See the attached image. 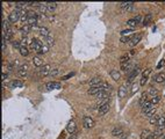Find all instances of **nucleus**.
I'll use <instances>...</instances> for the list:
<instances>
[{"label":"nucleus","mask_w":165,"mask_h":139,"mask_svg":"<svg viewBox=\"0 0 165 139\" xmlns=\"http://www.w3.org/2000/svg\"><path fill=\"white\" fill-rule=\"evenodd\" d=\"M141 73V68L138 67V66H136L131 72H130V74H128V79H127V84L129 85V86H131L133 84H135V79L137 78V75Z\"/></svg>","instance_id":"obj_1"},{"label":"nucleus","mask_w":165,"mask_h":139,"mask_svg":"<svg viewBox=\"0 0 165 139\" xmlns=\"http://www.w3.org/2000/svg\"><path fill=\"white\" fill-rule=\"evenodd\" d=\"M21 13H22V10H20V9H17V8H15L9 15H8V21L10 22V23H15L19 19H20V16H21Z\"/></svg>","instance_id":"obj_2"},{"label":"nucleus","mask_w":165,"mask_h":139,"mask_svg":"<svg viewBox=\"0 0 165 139\" xmlns=\"http://www.w3.org/2000/svg\"><path fill=\"white\" fill-rule=\"evenodd\" d=\"M29 46H30V49H31L33 51H35V52H37V53L40 55V52H41V50H42L43 44H42L40 41H37V39H33Z\"/></svg>","instance_id":"obj_3"},{"label":"nucleus","mask_w":165,"mask_h":139,"mask_svg":"<svg viewBox=\"0 0 165 139\" xmlns=\"http://www.w3.org/2000/svg\"><path fill=\"white\" fill-rule=\"evenodd\" d=\"M94 121H93V118L92 117H84V120H82V125H84V128L85 129H87V130H89V129H92L93 127H94Z\"/></svg>","instance_id":"obj_4"},{"label":"nucleus","mask_w":165,"mask_h":139,"mask_svg":"<svg viewBox=\"0 0 165 139\" xmlns=\"http://www.w3.org/2000/svg\"><path fill=\"white\" fill-rule=\"evenodd\" d=\"M65 130H66V132H69L70 135H75V132H76V130H77V124H76V122H75L73 120H71V121L68 123Z\"/></svg>","instance_id":"obj_5"},{"label":"nucleus","mask_w":165,"mask_h":139,"mask_svg":"<svg viewBox=\"0 0 165 139\" xmlns=\"http://www.w3.org/2000/svg\"><path fill=\"white\" fill-rule=\"evenodd\" d=\"M51 66L50 65H43L40 70V75L41 77H47V75H50V72H51Z\"/></svg>","instance_id":"obj_6"},{"label":"nucleus","mask_w":165,"mask_h":139,"mask_svg":"<svg viewBox=\"0 0 165 139\" xmlns=\"http://www.w3.org/2000/svg\"><path fill=\"white\" fill-rule=\"evenodd\" d=\"M45 87H47V89H48V91H54V89H59L62 86H61V84H59V82L51 81V82H48V84L45 85Z\"/></svg>","instance_id":"obj_7"},{"label":"nucleus","mask_w":165,"mask_h":139,"mask_svg":"<svg viewBox=\"0 0 165 139\" xmlns=\"http://www.w3.org/2000/svg\"><path fill=\"white\" fill-rule=\"evenodd\" d=\"M128 86H129L128 84L120 86V88H119V98H120V99H123V98L126 96V94H127V92H128Z\"/></svg>","instance_id":"obj_8"},{"label":"nucleus","mask_w":165,"mask_h":139,"mask_svg":"<svg viewBox=\"0 0 165 139\" xmlns=\"http://www.w3.org/2000/svg\"><path fill=\"white\" fill-rule=\"evenodd\" d=\"M120 7H121L123 10L131 12V10L134 9V3H133V2H122V3H120Z\"/></svg>","instance_id":"obj_9"},{"label":"nucleus","mask_w":165,"mask_h":139,"mask_svg":"<svg viewBox=\"0 0 165 139\" xmlns=\"http://www.w3.org/2000/svg\"><path fill=\"white\" fill-rule=\"evenodd\" d=\"M141 39H142V34L135 35V36L133 37V39L129 42V46H130V48H134L135 45H137V43H138Z\"/></svg>","instance_id":"obj_10"},{"label":"nucleus","mask_w":165,"mask_h":139,"mask_svg":"<svg viewBox=\"0 0 165 139\" xmlns=\"http://www.w3.org/2000/svg\"><path fill=\"white\" fill-rule=\"evenodd\" d=\"M101 82H102V81H101V78H100V77H95V78H93V79L89 80L88 85H89L91 87H98V86H100Z\"/></svg>","instance_id":"obj_11"},{"label":"nucleus","mask_w":165,"mask_h":139,"mask_svg":"<svg viewBox=\"0 0 165 139\" xmlns=\"http://www.w3.org/2000/svg\"><path fill=\"white\" fill-rule=\"evenodd\" d=\"M100 92H102V89H101L100 86H98V87H91L87 93H88L89 95H98Z\"/></svg>","instance_id":"obj_12"},{"label":"nucleus","mask_w":165,"mask_h":139,"mask_svg":"<svg viewBox=\"0 0 165 139\" xmlns=\"http://www.w3.org/2000/svg\"><path fill=\"white\" fill-rule=\"evenodd\" d=\"M108 111H109V103H106V104H103V106H101V107L99 108L98 114H99V115H105V114H107Z\"/></svg>","instance_id":"obj_13"},{"label":"nucleus","mask_w":165,"mask_h":139,"mask_svg":"<svg viewBox=\"0 0 165 139\" xmlns=\"http://www.w3.org/2000/svg\"><path fill=\"white\" fill-rule=\"evenodd\" d=\"M142 113H143L145 116H154L155 113H156V108H155V107H150V108H147V109L142 110Z\"/></svg>","instance_id":"obj_14"},{"label":"nucleus","mask_w":165,"mask_h":139,"mask_svg":"<svg viewBox=\"0 0 165 139\" xmlns=\"http://www.w3.org/2000/svg\"><path fill=\"white\" fill-rule=\"evenodd\" d=\"M40 35H41L42 37L47 38V37L50 36V31H49V29H48L47 27H41V28H40Z\"/></svg>","instance_id":"obj_15"},{"label":"nucleus","mask_w":165,"mask_h":139,"mask_svg":"<svg viewBox=\"0 0 165 139\" xmlns=\"http://www.w3.org/2000/svg\"><path fill=\"white\" fill-rule=\"evenodd\" d=\"M109 75H110V78H112L114 81H117V80L121 78V74H120V72H119V71H116V70H113V71H110Z\"/></svg>","instance_id":"obj_16"},{"label":"nucleus","mask_w":165,"mask_h":139,"mask_svg":"<svg viewBox=\"0 0 165 139\" xmlns=\"http://www.w3.org/2000/svg\"><path fill=\"white\" fill-rule=\"evenodd\" d=\"M155 82H158V84H163L165 82V73H158L155 78H154Z\"/></svg>","instance_id":"obj_17"},{"label":"nucleus","mask_w":165,"mask_h":139,"mask_svg":"<svg viewBox=\"0 0 165 139\" xmlns=\"http://www.w3.org/2000/svg\"><path fill=\"white\" fill-rule=\"evenodd\" d=\"M96 96V99L98 100H107V99H109V93L108 92H100L98 95H95Z\"/></svg>","instance_id":"obj_18"},{"label":"nucleus","mask_w":165,"mask_h":139,"mask_svg":"<svg viewBox=\"0 0 165 139\" xmlns=\"http://www.w3.org/2000/svg\"><path fill=\"white\" fill-rule=\"evenodd\" d=\"M112 135H113L114 137H120V136H122V135H123L122 128H114V129L112 130Z\"/></svg>","instance_id":"obj_19"},{"label":"nucleus","mask_w":165,"mask_h":139,"mask_svg":"<svg viewBox=\"0 0 165 139\" xmlns=\"http://www.w3.org/2000/svg\"><path fill=\"white\" fill-rule=\"evenodd\" d=\"M131 67H133V63H131V62H128V63L121 64V70H122L123 72H128Z\"/></svg>","instance_id":"obj_20"},{"label":"nucleus","mask_w":165,"mask_h":139,"mask_svg":"<svg viewBox=\"0 0 165 139\" xmlns=\"http://www.w3.org/2000/svg\"><path fill=\"white\" fill-rule=\"evenodd\" d=\"M33 62H34V65L35 66H37V67H42L43 66V62H42V59L38 57V56H35L34 58H33Z\"/></svg>","instance_id":"obj_21"},{"label":"nucleus","mask_w":165,"mask_h":139,"mask_svg":"<svg viewBox=\"0 0 165 139\" xmlns=\"http://www.w3.org/2000/svg\"><path fill=\"white\" fill-rule=\"evenodd\" d=\"M151 136H152V133H151L150 130H143V131L141 132V139H148V138H150Z\"/></svg>","instance_id":"obj_22"},{"label":"nucleus","mask_w":165,"mask_h":139,"mask_svg":"<svg viewBox=\"0 0 165 139\" xmlns=\"http://www.w3.org/2000/svg\"><path fill=\"white\" fill-rule=\"evenodd\" d=\"M57 6H58L57 2H47V8L49 12H54L57 8Z\"/></svg>","instance_id":"obj_23"},{"label":"nucleus","mask_w":165,"mask_h":139,"mask_svg":"<svg viewBox=\"0 0 165 139\" xmlns=\"http://www.w3.org/2000/svg\"><path fill=\"white\" fill-rule=\"evenodd\" d=\"M147 94H148V95H151L152 98H155V96H157V94H158V91H157V88H155V87H152V86H151V87L148 89Z\"/></svg>","instance_id":"obj_24"},{"label":"nucleus","mask_w":165,"mask_h":139,"mask_svg":"<svg viewBox=\"0 0 165 139\" xmlns=\"http://www.w3.org/2000/svg\"><path fill=\"white\" fill-rule=\"evenodd\" d=\"M151 20H152V15H151V14H148L147 16H144V17H143V21H142L143 26H148V24L151 22Z\"/></svg>","instance_id":"obj_25"},{"label":"nucleus","mask_w":165,"mask_h":139,"mask_svg":"<svg viewBox=\"0 0 165 139\" xmlns=\"http://www.w3.org/2000/svg\"><path fill=\"white\" fill-rule=\"evenodd\" d=\"M127 24H128L129 27H131V28H134V29H135V27L138 24V22H137V20H136L135 17H133V19H130V20H128V21H127Z\"/></svg>","instance_id":"obj_26"},{"label":"nucleus","mask_w":165,"mask_h":139,"mask_svg":"<svg viewBox=\"0 0 165 139\" xmlns=\"http://www.w3.org/2000/svg\"><path fill=\"white\" fill-rule=\"evenodd\" d=\"M12 35H13V29L10 28V29H8L7 31H5V34L2 35V37H3L5 39H7V41H9V39L12 38Z\"/></svg>","instance_id":"obj_27"},{"label":"nucleus","mask_w":165,"mask_h":139,"mask_svg":"<svg viewBox=\"0 0 165 139\" xmlns=\"http://www.w3.org/2000/svg\"><path fill=\"white\" fill-rule=\"evenodd\" d=\"M10 87L12 88H16V87H23V82L20 80H14L10 82Z\"/></svg>","instance_id":"obj_28"},{"label":"nucleus","mask_w":165,"mask_h":139,"mask_svg":"<svg viewBox=\"0 0 165 139\" xmlns=\"http://www.w3.org/2000/svg\"><path fill=\"white\" fill-rule=\"evenodd\" d=\"M134 31H135V29H134V28H130V29H124V30H122V31H121V36H122V37H124V36H128V35L133 34Z\"/></svg>","instance_id":"obj_29"},{"label":"nucleus","mask_w":165,"mask_h":139,"mask_svg":"<svg viewBox=\"0 0 165 139\" xmlns=\"http://www.w3.org/2000/svg\"><path fill=\"white\" fill-rule=\"evenodd\" d=\"M140 86H141L140 84H136V82H135V84H133V85H131V88H130V93H131V94L137 93V92H138V89H140Z\"/></svg>","instance_id":"obj_30"},{"label":"nucleus","mask_w":165,"mask_h":139,"mask_svg":"<svg viewBox=\"0 0 165 139\" xmlns=\"http://www.w3.org/2000/svg\"><path fill=\"white\" fill-rule=\"evenodd\" d=\"M157 128H159V129H164L165 127V117H159V120H158V122H157Z\"/></svg>","instance_id":"obj_31"},{"label":"nucleus","mask_w":165,"mask_h":139,"mask_svg":"<svg viewBox=\"0 0 165 139\" xmlns=\"http://www.w3.org/2000/svg\"><path fill=\"white\" fill-rule=\"evenodd\" d=\"M37 20H38V17L36 16V17H29L28 19V24L29 26H31V27H34V26H36V23H37Z\"/></svg>","instance_id":"obj_32"},{"label":"nucleus","mask_w":165,"mask_h":139,"mask_svg":"<svg viewBox=\"0 0 165 139\" xmlns=\"http://www.w3.org/2000/svg\"><path fill=\"white\" fill-rule=\"evenodd\" d=\"M9 23H10V22H9L8 20H3V21H2V30H3V31H7L8 29H10Z\"/></svg>","instance_id":"obj_33"},{"label":"nucleus","mask_w":165,"mask_h":139,"mask_svg":"<svg viewBox=\"0 0 165 139\" xmlns=\"http://www.w3.org/2000/svg\"><path fill=\"white\" fill-rule=\"evenodd\" d=\"M162 133H163V129L157 128V130H155V131H154L152 136H154V138H158V137H161V136H162Z\"/></svg>","instance_id":"obj_34"},{"label":"nucleus","mask_w":165,"mask_h":139,"mask_svg":"<svg viewBox=\"0 0 165 139\" xmlns=\"http://www.w3.org/2000/svg\"><path fill=\"white\" fill-rule=\"evenodd\" d=\"M19 51H20V53H21V55H22L23 57H26V56H28V53H29V51H28V49H27L26 46H21Z\"/></svg>","instance_id":"obj_35"},{"label":"nucleus","mask_w":165,"mask_h":139,"mask_svg":"<svg viewBox=\"0 0 165 139\" xmlns=\"http://www.w3.org/2000/svg\"><path fill=\"white\" fill-rule=\"evenodd\" d=\"M158 120H159V117H158V116H156V115L151 116V117H150V124L156 125V124H157V122H158Z\"/></svg>","instance_id":"obj_36"},{"label":"nucleus","mask_w":165,"mask_h":139,"mask_svg":"<svg viewBox=\"0 0 165 139\" xmlns=\"http://www.w3.org/2000/svg\"><path fill=\"white\" fill-rule=\"evenodd\" d=\"M30 30H31V28H30V26H23L22 28H21V31H22V34H28V33H30Z\"/></svg>","instance_id":"obj_37"},{"label":"nucleus","mask_w":165,"mask_h":139,"mask_svg":"<svg viewBox=\"0 0 165 139\" xmlns=\"http://www.w3.org/2000/svg\"><path fill=\"white\" fill-rule=\"evenodd\" d=\"M129 55H124V56H122L121 58H120V63L121 64H124V63H128L129 62Z\"/></svg>","instance_id":"obj_38"},{"label":"nucleus","mask_w":165,"mask_h":139,"mask_svg":"<svg viewBox=\"0 0 165 139\" xmlns=\"http://www.w3.org/2000/svg\"><path fill=\"white\" fill-rule=\"evenodd\" d=\"M45 41H47V45H48L49 48H50V46H52V45H54V43H55V42H54V38H52V37H50V36H49V37H47V38H45Z\"/></svg>","instance_id":"obj_39"},{"label":"nucleus","mask_w":165,"mask_h":139,"mask_svg":"<svg viewBox=\"0 0 165 139\" xmlns=\"http://www.w3.org/2000/svg\"><path fill=\"white\" fill-rule=\"evenodd\" d=\"M159 101H161V98L157 95V96H155V98H152L151 100H150V102H151V104L154 106V104H157V103H159Z\"/></svg>","instance_id":"obj_40"},{"label":"nucleus","mask_w":165,"mask_h":139,"mask_svg":"<svg viewBox=\"0 0 165 139\" xmlns=\"http://www.w3.org/2000/svg\"><path fill=\"white\" fill-rule=\"evenodd\" d=\"M150 107H152V104H151V102H150V101H145V102L141 106L142 110H144V109H147V108H150Z\"/></svg>","instance_id":"obj_41"},{"label":"nucleus","mask_w":165,"mask_h":139,"mask_svg":"<svg viewBox=\"0 0 165 139\" xmlns=\"http://www.w3.org/2000/svg\"><path fill=\"white\" fill-rule=\"evenodd\" d=\"M133 37H134V36H124V37H121V39H120V41H121L122 43H126V42H130V41L133 39Z\"/></svg>","instance_id":"obj_42"},{"label":"nucleus","mask_w":165,"mask_h":139,"mask_svg":"<svg viewBox=\"0 0 165 139\" xmlns=\"http://www.w3.org/2000/svg\"><path fill=\"white\" fill-rule=\"evenodd\" d=\"M147 96H148V94H147V93H145V94H142V96H141V99H140V102H138V103H140V106H142L145 101H148V100H147Z\"/></svg>","instance_id":"obj_43"},{"label":"nucleus","mask_w":165,"mask_h":139,"mask_svg":"<svg viewBox=\"0 0 165 139\" xmlns=\"http://www.w3.org/2000/svg\"><path fill=\"white\" fill-rule=\"evenodd\" d=\"M48 51H49V46H48L47 44H43V46H42V50H41L40 55H43V53H45V52H48Z\"/></svg>","instance_id":"obj_44"},{"label":"nucleus","mask_w":165,"mask_h":139,"mask_svg":"<svg viewBox=\"0 0 165 139\" xmlns=\"http://www.w3.org/2000/svg\"><path fill=\"white\" fill-rule=\"evenodd\" d=\"M17 77H20V78H26V77H27V71H21V70H19Z\"/></svg>","instance_id":"obj_45"},{"label":"nucleus","mask_w":165,"mask_h":139,"mask_svg":"<svg viewBox=\"0 0 165 139\" xmlns=\"http://www.w3.org/2000/svg\"><path fill=\"white\" fill-rule=\"evenodd\" d=\"M151 73V68H147L145 71L142 72V77H145V78H149V74Z\"/></svg>","instance_id":"obj_46"},{"label":"nucleus","mask_w":165,"mask_h":139,"mask_svg":"<svg viewBox=\"0 0 165 139\" xmlns=\"http://www.w3.org/2000/svg\"><path fill=\"white\" fill-rule=\"evenodd\" d=\"M148 79H149V78L142 77V78H141V81H140V85H141V86H144V85H145V84L148 82Z\"/></svg>","instance_id":"obj_47"},{"label":"nucleus","mask_w":165,"mask_h":139,"mask_svg":"<svg viewBox=\"0 0 165 139\" xmlns=\"http://www.w3.org/2000/svg\"><path fill=\"white\" fill-rule=\"evenodd\" d=\"M58 73H59V71H58L57 68H55V70H52V71L50 72V75H51V77H56Z\"/></svg>","instance_id":"obj_48"},{"label":"nucleus","mask_w":165,"mask_h":139,"mask_svg":"<svg viewBox=\"0 0 165 139\" xmlns=\"http://www.w3.org/2000/svg\"><path fill=\"white\" fill-rule=\"evenodd\" d=\"M73 75H75V72H71V73H69L68 75H65V77H63L62 79H63V80H68L69 78H71V77H73Z\"/></svg>","instance_id":"obj_49"},{"label":"nucleus","mask_w":165,"mask_h":139,"mask_svg":"<svg viewBox=\"0 0 165 139\" xmlns=\"http://www.w3.org/2000/svg\"><path fill=\"white\" fill-rule=\"evenodd\" d=\"M164 64H165V60H164V59H162V60H159V63H158V65H157V68H162Z\"/></svg>","instance_id":"obj_50"},{"label":"nucleus","mask_w":165,"mask_h":139,"mask_svg":"<svg viewBox=\"0 0 165 139\" xmlns=\"http://www.w3.org/2000/svg\"><path fill=\"white\" fill-rule=\"evenodd\" d=\"M19 70H21V71H27V70H28V65H27V64H23V65L20 66Z\"/></svg>","instance_id":"obj_51"},{"label":"nucleus","mask_w":165,"mask_h":139,"mask_svg":"<svg viewBox=\"0 0 165 139\" xmlns=\"http://www.w3.org/2000/svg\"><path fill=\"white\" fill-rule=\"evenodd\" d=\"M7 77H8V75H7L6 73H2V74H1V80H2V82H3V81L7 79Z\"/></svg>","instance_id":"obj_52"},{"label":"nucleus","mask_w":165,"mask_h":139,"mask_svg":"<svg viewBox=\"0 0 165 139\" xmlns=\"http://www.w3.org/2000/svg\"><path fill=\"white\" fill-rule=\"evenodd\" d=\"M6 49V42H5V38L2 37V50H5Z\"/></svg>","instance_id":"obj_53"},{"label":"nucleus","mask_w":165,"mask_h":139,"mask_svg":"<svg viewBox=\"0 0 165 139\" xmlns=\"http://www.w3.org/2000/svg\"><path fill=\"white\" fill-rule=\"evenodd\" d=\"M7 68H8V71H12V70H13V64H8Z\"/></svg>","instance_id":"obj_54"},{"label":"nucleus","mask_w":165,"mask_h":139,"mask_svg":"<svg viewBox=\"0 0 165 139\" xmlns=\"http://www.w3.org/2000/svg\"><path fill=\"white\" fill-rule=\"evenodd\" d=\"M69 139H77V135H72Z\"/></svg>","instance_id":"obj_55"},{"label":"nucleus","mask_w":165,"mask_h":139,"mask_svg":"<svg viewBox=\"0 0 165 139\" xmlns=\"http://www.w3.org/2000/svg\"><path fill=\"white\" fill-rule=\"evenodd\" d=\"M163 139H165V136H164V137H163Z\"/></svg>","instance_id":"obj_56"}]
</instances>
